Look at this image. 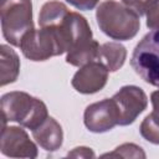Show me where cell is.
<instances>
[{
	"mask_svg": "<svg viewBox=\"0 0 159 159\" xmlns=\"http://www.w3.org/2000/svg\"><path fill=\"white\" fill-rule=\"evenodd\" d=\"M139 17L133 9L116 0H104L96 10L101 31L118 41H128L137 36L140 27Z\"/></svg>",
	"mask_w": 159,
	"mask_h": 159,
	"instance_id": "cell-1",
	"label": "cell"
},
{
	"mask_svg": "<svg viewBox=\"0 0 159 159\" xmlns=\"http://www.w3.org/2000/svg\"><path fill=\"white\" fill-rule=\"evenodd\" d=\"M1 113L2 124L16 122L31 130L48 117L47 107L41 99L21 91H12L1 96Z\"/></svg>",
	"mask_w": 159,
	"mask_h": 159,
	"instance_id": "cell-2",
	"label": "cell"
},
{
	"mask_svg": "<svg viewBox=\"0 0 159 159\" xmlns=\"http://www.w3.org/2000/svg\"><path fill=\"white\" fill-rule=\"evenodd\" d=\"M0 12L4 39L19 47L25 34L34 29L31 0H1Z\"/></svg>",
	"mask_w": 159,
	"mask_h": 159,
	"instance_id": "cell-3",
	"label": "cell"
},
{
	"mask_svg": "<svg viewBox=\"0 0 159 159\" xmlns=\"http://www.w3.org/2000/svg\"><path fill=\"white\" fill-rule=\"evenodd\" d=\"M130 66L144 82L159 87V29L149 31L137 43Z\"/></svg>",
	"mask_w": 159,
	"mask_h": 159,
	"instance_id": "cell-4",
	"label": "cell"
},
{
	"mask_svg": "<svg viewBox=\"0 0 159 159\" xmlns=\"http://www.w3.org/2000/svg\"><path fill=\"white\" fill-rule=\"evenodd\" d=\"M19 47L26 58L35 62L65 53L56 32L48 27L31 29L22 37Z\"/></svg>",
	"mask_w": 159,
	"mask_h": 159,
	"instance_id": "cell-5",
	"label": "cell"
},
{
	"mask_svg": "<svg viewBox=\"0 0 159 159\" xmlns=\"http://www.w3.org/2000/svg\"><path fill=\"white\" fill-rule=\"evenodd\" d=\"M48 29H52L56 32L63 52L72 51L93 40L88 21L76 11H68L57 25Z\"/></svg>",
	"mask_w": 159,
	"mask_h": 159,
	"instance_id": "cell-6",
	"label": "cell"
},
{
	"mask_svg": "<svg viewBox=\"0 0 159 159\" xmlns=\"http://www.w3.org/2000/svg\"><path fill=\"white\" fill-rule=\"evenodd\" d=\"M112 98L116 102L119 114L118 125L132 124L148 106V97L145 92L140 87L133 84L123 86L117 93L113 94Z\"/></svg>",
	"mask_w": 159,
	"mask_h": 159,
	"instance_id": "cell-7",
	"label": "cell"
},
{
	"mask_svg": "<svg viewBox=\"0 0 159 159\" xmlns=\"http://www.w3.org/2000/svg\"><path fill=\"white\" fill-rule=\"evenodd\" d=\"M118 109L113 98L94 102L84 109L83 123L92 133H104L118 125Z\"/></svg>",
	"mask_w": 159,
	"mask_h": 159,
	"instance_id": "cell-8",
	"label": "cell"
},
{
	"mask_svg": "<svg viewBox=\"0 0 159 159\" xmlns=\"http://www.w3.org/2000/svg\"><path fill=\"white\" fill-rule=\"evenodd\" d=\"M0 150L10 158H30L39 155L36 144L30 139L27 132L20 127L2 124Z\"/></svg>",
	"mask_w": 159,
	"mask_h": 159,
	"instance_id": "cell-9",
	"label": "cell"
},
{
	"mask_svg": "<svg viewBox=\"0 0 159 159\" xmlns=\"http://www.w3.org/2000/svg\"><path fill=\"white\" fill-rule=\"evenodd\" d=\"M108 68L98 60L86 63L72 77V87L83 94H93L104 88L108 81Z\"/></svg>",
	"mask_w": 159,
	"mask_h": 159,
	"instance_id": "cell-10",
	"label": "cell"
},
{
	"mask_svg": "<svg viewBox=\"0 0 159 159\" xmlns=\"http://www.w3.org/2000/svg\"><path fill=\"white\" fill-rule=\"evenodd\" d=\"M31 132L36 143L46 152H56L63 143L62 127L55 118L50 116Z\"/></svg>",
	"mask_w": 159,
	"mask_h": 159,
	"instance_id": "cell-11",
	"label": "cell"
},
{
	"mask_svg": "<svg viewBox=\"0 0 159 159\" xmlns=\"http://www.w3.org/2000/svg\"><path fill=\"white\" fill-rule=\"evenodd\" d=\"M0 86L4 87L17 80L20 73V58L17 53L7 45L0 46Z\"/></svg>",
	"mask_w": 159,
	"mask_h": 159,
	"instance_id": "cell-12",
	"label": "cell"
},
{
	"mask_svg": "<svg viewBox=\"0 0 159 159\" xmlns=\"http://www.w3.org/2000/svg\"><path fill=\"white\" fill-rule=\"evenodd\" d=\"M127 50L119 42H104L99 47L98 61H101L109 72L118 71L125 62Z\"/></svg>",
	"mask_w": 159,
	"mask_h": 159,
	"instance_id": "cell-13",
	"label": "cell"
},
{
	"mask_svg": "<svg viewBox=\"0 0 159 159\" xmlns=\"http://www.w3.org/2000/svg\"><path fill=\"white\" fill-rule=\"evenodd\" d=\"M68 7L61 1H47L42 5L39 15V25L40 27H51L57 25L67 14Z\"/></svg>",
	"mask_w": 159,
	"mask_h": 159,
	"instance_id": "cell-14",
	"label": "cell"
},
{
	"mask_svg": "<svg viewBox=\"0 0 159 159\" xmlns=\"http://www.w3.org/2000/svg\"><path fill=\"white\" fill-rule=\"evenodd\" d=\"M99 47L101 45L96 40H92L72 51H68L66 56V62L76 67H81L86 63H89L98 58Z\"/></svg>",
	"mask_w": 159,
	"mask_h": 159,
	"instance_id": "cell-15",
	"label": "cell"
},
{
	"mask_svg": "<svg viewBox=\"0 0 159 159\" xmlns=\"http://www.w3.org/2000/svg\"><path fill=\"white\" fill-rule=\"evenodd\" d=\"M140 135L152 144H159V117L153 112L148 114L139 127Z\"/></svg>",
	"mask_w": 159,
	"mask_h": 159,
	"instance_id": "cell-16",
	"label": "cell"
},
{
	"mask_svg": "<svg viewBox=\"0 0 159 159\" xmlns=\"http://www.w3.org/2000/svg\"><path fill=\"white\" fill-rule=\"evenodd\" d=\"M102 157H120V158H145L143 149L134 143H124L117 147L112 153L103 154Z\"/></svg>",
	"mask_w": 159,
	"mask_h": 159,
	"instance_id": "cell-17",
	"label": "cell"
},
{
	"mask_svg": "<svg viewBox=\"0 0 159 159\" xmlns=\"http://www.w3.org/2000/svg\"><path fill=\"white\" fill-rule=\"evenodd\" d=\"M144 15L147 17V26L150 30L159 29V0H149Z\"/></svg>",
	"mask_w": 159,
	"mask_h": 159,
	"instance_id": "cell-18",
	"label": "cell"
},
{
	"mask_svg": "<svg viewBox=\"0 0 159 159\" xmlns=\"http://www.w3.org/2000/svg\"><path fill=\"white\" fill-rule=\"evenodd\" d=\"M70 5L75 6L78 10H83V11H88V10H93L99 0H66Z\"/></svg>",
	"mask_w": 159,
	"mask_h": 159,
	"instance_id": "cell-19",
	"label": "cell"
},
{
	"mask_svg": "<svg viewBox=\"0 0 159 159\" xmlns=\"http://www.w3.org/2000/svg\"><path fill=\"white\" fill-rule=\"evenodd\" d=\"M149 0H122V2L124 5H127L128 7L133 9L139 16L144 15V11H145V6L148 4Z\"/></svg>",
	"mask_w": 159,
	"mask_h": 159,
	"instance_id": "cell-20",
	"label": "cell"
},
{
	"mask_svg": "<svg viewBox=\"0 0 159 159\" xmlns=\"http://www.w3.org/2000/svg\"><path fill=\"white\" fill-rule=\"evenodd\" d=\"M67 157H72V158H94L96 154H94V152L91 148H87V147H77L72 152H68Z\"/></svg>",
	"mask_w": 159,
	"mask_h": 159,
	"instance_id": "cell-21",
	"label": "cell"
},
{
	"mask_svg": "<svg viewBox=\"0 0 159 159\" xmlns=\"http://www.w3.org/2000/svg\"><path fill=\"white\" fill-rule=\"evenodd\" d=\"M150 102L153 106V113L159 117V89L150 93Z\"/></svg>",
	"mask_w": 159,
	"mask_h": 159,
	"instance_id": "cell-22",
	"label": "cell"
}]
</instances>
